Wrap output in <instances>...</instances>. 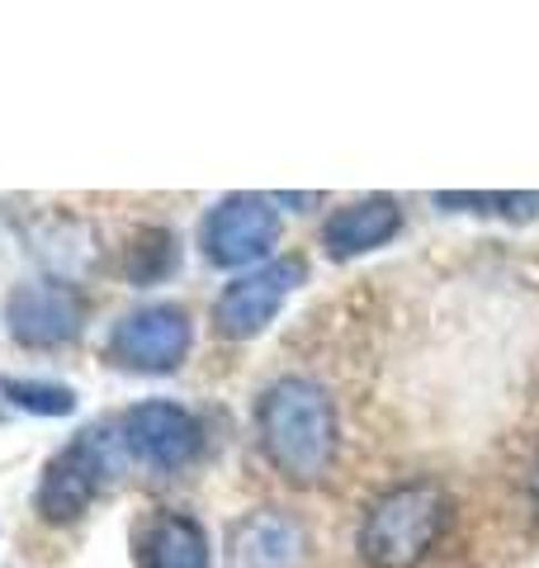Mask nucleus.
<instances>
[{
	"label": "nucleus",
	"mask_w": 539,
	"mask_h": 568,
	"mask_svg": "<svg viewBox=\"0 0 539 568\" xmlns=\"http://www.w3.org/2000/svg\"><path fill=\"white\" fill-rule=\"evenodd\" d=\"M261 446L275 469L294 484H317L336 450V417L327 388L313 379H279L265 388L256 407Z\"/></svg>",
	"instance_id": "obj_1"
},
{
	"label": "nucleus",
	"mask_w": 539,
	"mask_h": 568,
	"mask_svg": "<svg viewBox=\"0 0 539 568\" xmlns=\"http://www.w3.org/2000/svg\"><path fill=\"white\" fill-rule=\"evenodd\" d=\"M445 530V493L430 484H411L379 497L359 526V555L374 568H411L426 559Z\"/></svg>",
	"instance_id": "obj_2"
},
{
	"label": "nucleus",
	"mask_w": 539,
	"mask_h": 568,
	"mask_svg": "<svg viewBox=\"0 0 539 568\" xmlns=\"http://www.w3.org/2000/svg\"><path fill=\"white\" fill-rule=\"evenodd\" d=\"M279 242V209L270 194H227L209 209L200 227V246L213 265H251L265 261Z\"/></svg>",
	"instance_id": "obj_3"
},
{
	"label": "nucleus",
	"mask_w": 539,
	"mask_h": 568,
	"mask_svg": "<svg viewBox=\"0 0 539 568\" xmlns=\"http://www.w3.org/2000/svg\"><path fill=\"white\" fill-rule=\"evenodd\" d=\"M303 261L298 256H284V261H270V265H256L251 275H237L232 284H223L218 304H213V327L232 342H246V336H261L275 313L284 308L298 284H303Z\"/></svg>",
	"instance_id": "obj_4"
},
{
	"label": "nucleus",
	"mask_w": 539,
	"mask_h": 568,
	"mask_svg": "<svg viewBox=\"0 0 539 568\" xmlns=\"http://www.w3.org/2000/svg\"><path fill=\"white\" fill-rule=\"evenodd\" d=\"M110 474H114L110 440L100 432H81L62 455H52V465L43 469V484H39L43 521H77L81 511L95 503V493L110 484Z\"/></svg>",
	"instance_id": "obj_5"
},
{
	"label": "nucleus",
	"mask_w": 539,
	"mask_h": 568,
	"mask_svg": "<svg viewBox=\"0 0 539 568\" xmlns=\"http://www.w3.org/2000/svg\"><path fill=\"white\" fill-rule=\"evenodd\" d=\"M190 351V317L175 304H148L129 317H119L110 332V355L123 369H142V375H166L185 361Z\"/></svg>",
	"instance_id": "obj_6"
},
{
	"label": "nucleus",
	"mask_w": 539,
	"mask_h": 568,
	"mask_svg": "<svg viewBox=\"0 0 539 568\" xmlns=\"http://www.w3.org/2000/svg\"><path fill=\"white\" fill-rule=\"evenodd\" d=\"M6 323L20 346H67L81 336L85 304L67 284H20L6 298Z\"/></svg>",
	"instance_id": "obj_7"
},
{
	"label": "nucleus",
	"mask_w": 539,
	"mask_h": 568,
	"mask_svg": "<svg viewBox=\"0 0 539 568\" xmlns=\"http://www.w3.org/2000/svg\"><path fill=\"white\" fill-rule=\"evenodd\" d=\"M123 440L129 450L152 469H180L190 465L204 446V426L194 422V413L175 403H138L123 417Z\"/></svg>",
	"instance_id": "obj_8"
},
{
	"label": "nucleus",
	"mask_w": 539,
	"mask_h": 568,
	"mask_svg": "<svg viewBox=\"0 0 539 568\" xmlns=\"http://www.w3.org/2000/svg\"><path fill=\"white\" fill-rule=\"evenodd\" d=\"M308 536L289 511H251L227 536V568H303Z\"/></svg>",
	"instance_id": "obj_9"
},
{
	"label": "nucleus",
	"mask_w": 539,
	"mask_h": 568,
	"mask_svg": "<svg viewBox=\"0 0 539 568\" xmlns=\"http://www.w3.org/2000/svg\"><path fill=\"white\" fill-rule=\"evenodd\" d=\"M398 227H403V209L393 204L388 194H369V200H355L332 213L327 227H322V246H327L336 261H350V256H365L374 246L393 242Z\"/></svg>",
	"instance_id": "obj_10"
},
{
	"label": "nucleus",
	"mask_w": 539,
	"mask_h": 568,
	"mask_svg": "<svg viewBox=\"0 0 539 568\" xmlns=\"http://www.w3.org/2000/svg\"><path fill=\"white\" fill-rule=\"evenodd\" d=\"M142 564L148 568H209V536L194 517H156L148 540H142Z\"/></svg>",
	"instance_id": "obj_11"
},
{
	"label": "nucleus",
	"mask_w": 539,
	"mask_h": 568,
	"mask_svg": "<svg viewBox=\"0 0 539 568\" xmlns=\"http://www.w3.org/2000/svg\"><path fill=\"white\" fill-rule=\"evenodd\" d=\"M0 394L39 417H67L77 407V394L67 384H43V379H0Z\"/></svg>",
	"instance_id": "obj_12"
},
{
	"label": "nucleus",
	"mask_w": 539,
	"mask_h": 568,
	"mask_svg": "<svg viewBox=\"0 0 539 568\" xmlns=\"http://www.w3.org/2000/svg\"><path fill=\"white\" fill-rule=\"evenodd\" d=\"M180 265V252H175V242L171 233H142V242H133V256H129V271L138 284H156V280H166L171 271Z\"/></svg>",
	"instance_id": "obj_13"
},
{
	"label": "nucleus",
	"mask_w": 539,
	"mask_h": 568,
	"mask_svg": "<svg viewBox=\"0 0 539 568\" xmlns=\"http://www.w3.org/2000/svg\"><path fill=\"white\" fill-rule=\"evenodd\" d=\"M535 488H539V478H535Z\"/></svg>",
	"instance_id": "obj_14"
}]
</instances>
